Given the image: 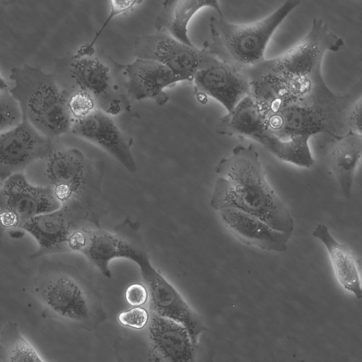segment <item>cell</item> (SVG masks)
<instances>
[{"instance_id": "cell-1", "label": "cell", "mask_w": 362, "mask_h": 362, "mask_svg": "<svg viewBox=\"0 0 362 362\" xmlns=\"http://www.w3.org/2000/svg\"><path fill=\"white\" fill-rule=\"evenodd\" d=\"M344 44L322 19L314 18L296 45L245 71L251 83V95L272 110L303 95L322 76L326 53L338 52Z\"/></svg>"}, {"instance_id": "cell-2", "label": "cell", "mask_w": 362, "mask_h": 362, "mask_svg": "<svg viewBox=\"0 0 362 362\" xmlns=\"http://www.w3.org/2000/svg\"><path fill=\"white\" fill-rule=\"evenodd\" d=\"M218 175L210 206L219 211L236 209L255 216L272 228L292 235L291 212L266 178L259 153L252 144L236 145L214 169Z\"/></svg>"}, {"instance_id": "cell-3", "label": "cell", "mask_w": 362, "mask_h": 362, "mask_svg": "<svg viewBox=\"0 0 362 362\" xmlns=\"http://www.w3.org/2000/svg\"><path fill=\"white\" fill-rule=\"evenodd\" d=\"M30 291L47 316L72 327L93 331L107 320L99 290L71 264L44 262Z\"/></svg>"}, {"instance_id": "cell-4", "label": "cell", "mask_w": 362, "mask_h": 362, "mask_svg": "<svg viewBox=\"0 0 362 362\" xmlns=\"http://www.w3.org/2000/svg\"><path fill=\"white\" fill-rule=\"evenodd\" d=\"M361 94V79L345 93L337 94L321 76L305 93L272 110L269 129L282 139L296 135L311 137L318 133L339 136L348 132L347 113Z\"/></svg>"}, {"instance_id": "cell-5", "label": "cell", "mask_w": 362, "mask_h": 362, "mask_svg": "<svg viewBox=\"0 0 362 362\" xmlns=\"http://www.w3.org/2000/svg\"><path fill=\"white\" fill-rule=\"evenodd\" d=\"M43 175L61 206L100 226L106 212L105 163L75 148H55L44 159Z\"/></svg>"}, {"instance_id": "cell-6", "label": "cell", "mask_w": 362, "mask_h": 362, "mask_svg": "<svg viewBox=\"0 0 362 362\" xmlns=\"http://www.w3.org/2000/svg\"><path fill=\"white\" fill-rule=\"evenodd\" d=\"M8 90L23 119L42 135L54 139L70 133L73 119L68 109L69 93L52 74L29 64L13 67Z\"/></svg>"}, {"instance_id": "cell-7", "label": "cell", "mask_w": 362, "mask_h": 362, "mask_svg": "<svg viewBox=\"0 0 362 362\" xmlns=\"http://www.w3.org/2000/svg\"><path fill=\"white\" fill-rule=\"evenodd\" d=\"M300 4L288 0L267 16L248 23L229 22L223 14L211 16V40L203 45L218 59L245 72L266 59V48L273 34Z\"/></svg>"}, {"instance_id": "cell-8", "label": "cell", "mask_w": 362, "mask_h": 362, "mask_svg": "<svg viewBox=\"0 0 362 362\" xmlns=\"http://www.w3.org/2000/svg\"><path fill=\"white\" fill-rule=\"evenodd\" d=\"M149 313L143 329L124 331L115 339L117 362H198L199 342L194 344L180 324Z\"/></svg>"}, {"instance_id": "cell-9", "label": "cell", "mask_w": 362, "mask_h": 362, "mask_svg": "<svg viewBox=\"0 0 362 362\" xmlns=\"http://www.w3.org/2000/svg\"><path fill=\"white\" fill-rule=\"evenodd\" d=\"M66 66L69 93L76 90L88 93L97 109L112 117L131 110L124 64L95 47L88 54H71Z\"/></svg>"}, {"instance_id": "cell-10", "label": "cell", "mask_w": 362, "mask_h": 362, "mask_svg": "<svg viewBox=\"0 0 362 362\" xmlns=\"http://www.w3.org/2000/svg\"><path fill=\"white\" fill-rule=\"evenodd\" d=\"M80 253L106 278H112L110 263L125 259L136 264L150 258L140 224L126 217L111 230L93 227Z\"/></svg>"}, {"instance_id": "cell-11", "label": "cell", "mask_w": 362, "mask_h": 362, "mask_svg": "<svg viewBox=\"0 0 362 362\" xmlns=\"http://www.w3.org/2000/svg\"><path fill=\"white\" fill-rule=\"evenodd\" d=\"M60 207L49 187L30 182L23 173L11 175L0 187V223L4 230L21 229L33 218Z\"/></svg>"}, {"instance_id": "cell-12", "label": "cell", "mask_w": 362, "mask_h": 362, "mask_svg": "<svg viewBox=\"0 0 362 362\" xmlns=\"http://www.w3.org/2000/svg\"><path fill=\"white\" fill-rule=\"evenodd\" d=\"M91 226L97 225L61 206L33 218L21 229L37 243V249L31 255L35 259L47 255L78 252L85 233Z\"/></svg>"}, {"instance_id": "cell-13", "label": "cell", "mask_w": 362, "mask_h": 362, "mask_svg": "<svg viewBox=\"0 0 362 362\" xmlns=\"http://www.w3.org/2000/svg\"><path fill=\"white\" fill-rule=\"evenodd\" d=\"M137 266L148 291L149 312L180 324L188 332L192 341L198 344L205 327L197 313L160 271L152 264L150 258Z\"/></svg>"}, {"instance_id": "cell-14", "label": "cell", "mask_w": 362, "mask_h": 362, "mask_svg": "<svg viewBox=\"0 0 362 362\" xmlns=\"http://www.w3.org/2000/svg\"><path fill=\"white\" fill-rule=\"evenodd\" d=\"M134 50L136 58L157 62L185 81H192L197 72L213 57L204 45L202 48L186 45L160 32L137 37Z\"/></svg>"}, {"instance_id": "cell-15", "label": "cell", "mask_w": 362, "mask_h": 362, "mask_svg": "<svg viewBox=\"0 0 362 362\" xmlns=\"http://www.w3.org/2000/svg\"><path fill=\"white\" fill-rule=\"evenodd\" d=\"M53 139L36 131L23 119L0 133V181L23 172L34 162L42 160L54 148Z\"/></svg>"}, {"instance_id": "cell-16", "label": "cell", "mask_w": 362, "mask_h": 362, "mask_svg": "<svg viewBox=\"0 0 362 362\" xmlns=\"http://www.w3.org/2000/svg\"><path fill=\"white\" fill-rule=\"evenodd\" d=\"M70 133L98 146L129 173L136 171L132 151L133 139L120 129L112 116L96 109L84 119L73 122Z\"/></svg>"}, {"instance_id": "cell-17", "label": "cell", "mask_w": 362, "mask_h": 362, "mask_svg": "<svg viewBox=\"0 0 362 362\" xmlns=\"http://www.w3.org/2000/svg\"><path fill=\"white\" fill-rule=\"evenodd\" d=\"M192 82L197 96L215 99L227 112L243 98L251 95V83L247 74L214 56L197 72Z\"/></svg>"}, {"instance_id": "cell-18", "label": "cell", "mask_w": 362, "mask_h": 362, "mask_svg": "<svg viewBox=\"0 0 362 362\" xmlns=\"http://www.w3.org/2000/svg\"><path fill=\"white\" fill-rule=\"evenodd\" d=\"M124 74L131 100H151L160 106L169 100L165 89L185 81L164 65L146 59L136 58L124 64Z\"/></svg>"}, {"instance_id": "cell-19", "label": "cell", "mask_w": 362, "mask_h": 362, "mask_svg": "<svg viewBox=\"0 0 362 362\" xmlns=\"http://www.w3.org/2000/svg\"><path fill=\"white\" fill-rule=\"evenodd\" d=\"M221 221L240 242L259 249L285 252L291 235L275 230L259 218L233 209L218 211Z\"/></svg>"}, {"instance_id": "cell-20", "label": "cell", "mask_w": 362, "mask_h": 362, "mask_svg": "<svg viewBox=\"0 0 362 362\" xmlns=\"http://www.w3.org/2000/svg\"><path fill=\"white\" fill-rule=\"evenodd\" d=\"M269 109L252 95L243 98L216 123L217 134L243 136L255 140L269 131Z\"/></svg>"}, {"instance_id": "cell-21", "label": "cell", "mask_w": 362, "mask_h": 362, "mask_svg": "<svg viewBox=\"0 0 362 362\" xmlns=\"http://www.w3.org/2000/svg\"><path fill=\"white\" fill-rule=\"evenodd\" d=\"M362 156V134L351 131L332 138L326 159L345 199H349L355 174Z\"/></svg>"}, {"instance_id": "cell-22", "label": "cell", "mask_w": 362, "mask_h": 362, "mask_svg": "<svg viewBox=\"0 0 362 362\" xmlns=\"http://www.w3.org/2000/svg\"><path fill=\"white\" fill-rule=\"evenodd\" d=\"M210 8L218 15L223 14L217 1L168 0L162 6L154 21L156 32L168 34L186 45H194L189 37L188 25L199 11Z\"/></svg>"}, {"instance_id": "cell-23", "label": "cell", "mask_w": 362, "mask_h": 362, "mask_svg": "<svg viewBox=\"0 0 362 362\" xmlns=\"http://www.w3.org/2000/svg\"><path fill=\"white\" fill-rule=\"evenodd\" d=\"M312 235L326 248L338 282L345 290L360 298L362 291L359 262L353 251L346 244L337 240L324 223H318Z\"/></svg>"}, {"instance_id": "cell-24", "label": "cell", "mask_w": 362, "mask_h": 362, "mask_svg": "<svg viewBox=\"0 0 362 362\" xmlns=\"http://www.w3.org/2000/svg\"><path fill=\"white\" fill-rule=\"evenodd\" d=\"M310 138L296 135L282 139L269 130L255 141L279 160L298 167L309 168L315 163L308 144Z\"/></svg>"}, {"instance_id": "cell-25", "label": "cell", "mask_w": 362, "mask_h": 362, "mask_svg": "<svg viewBox=\"0 0 362 362\" xmlns=\"http://www.w3.org/2000/svg\"><path fill=\"white\" fill-rule=\"evenodd\" d=\"M0 362H47L15 321L0 331Z\"/></svg>"}, {"instance_id": "cell-26", "label": "cell", "mask_w": 362, "mask_h": 362, "mask_svg": "<svg viewBox=\"0 0 362 362\" xmlns=\"http://www.w3.org/2000/svg\"><path fill=\"white\" fill-rule=\"evenodd\" d=\"M142 3H144L143 1L136 0L110 1L108 14L103 25L95 33L91 41L80 46L79 48L76 51V53L83 54L92 52L93 49L95 48V45L97 40L99 39L105 29L112 19H114L117 16L131 11L135 6L140 5Z\"/></svg>"}, {"instance_id": "cell-27", "label": "cell", "mask_w": 362, "mask_h": 362, "mask_svg": "<svg viewBox=\"0 0 362 362\" xmlns=\"http://www.w3.org/2000/svg\"><path fill=\"white\" fill-rule=\"evenodd\" d=\"M23 120L19 107L8 89L0 90V133Z\"/></svg>"}, {"instance_id": "cell-28", "label": "cell", "mask_w": 362, "mask_h": 362, "mask_svg": "<svg viewBox=\"0 0 362 362\" xmlns=\"http://www.w3.org/2000/svg\"><path fill=\"white\" fill-rule=\"evenodd\" d=\"M68 109L74 122L88 117L97 107L93 98L88 93L76 90L69 93Z\"/></svg>"}, {"instance_id": "cell-29", "label": "cell", "mask_w": 362, "mask_h": 362, "mask_svg": "<svg viewBox=\"0 0 362 362\" xmlns=\"http://www.w3.org/2000/svg\"><path fill=\"white\" fill-rule=\"evenodd\" d=\"M150 313L143 307H132L122 311L117 316L120 325L130 329H143L149 320Z\"/></svg>"}, {"instance_id": "cell-30", "label": "cell", "mask_w": 362, "mask_h": 362, "mask_svg": "<svg viewBox=\"0 0 362 362\" xmlns=\"http://www.w3.org/2000/svg\"><path fill=\"white\" fill-rule=\"evenodd\" d=\"M127 303L132 307H141L147 303L148 291L143 284H132L127 287L124 293Z\"/></svg>"}, {"instance_id": "cell-31", "label": "cell", "mask_w": 362, "mask_h": 362, "mask_svg": "<svg viewBox=\"0 0 362 362\" xmlns=\"http://www.w3.org/2000/svg\"><path fill=\"white\" fill-rule=\"evenodd\" d=\"M361 98L356 100L351 106L346 116L348 132L362 134L361 132Z\"/></svg>"}, {"instance_id": "cell-32", "label": "cell", "mask_w": 362, "mask_h": 362, "mask_svg": "<svg viewBox=\"0 0 362 362\" xmlns=\"http://www.w3.org/2000/svg\"><path fill=\"white\" fill-rule=\"evenodd\" d=\"M9 86L8 81L0 74V90H8Z\"/></svg>"}, {"instance_id": "cell-33", "label": "cell", "mask_w": 362, "mask_h": 362, "mask_svg": "<svg viewBox=\"0 0 362 362\" xmlns=\"http://www.w3.org/2000/svg\"><path fill=\"white\" fill-rule=\"evenodd\" d=\"M4 230H5L4 229V228L1 226V225L0 223V247L2 244L3 235H4Z\"/></svg>"}]
</instances>
